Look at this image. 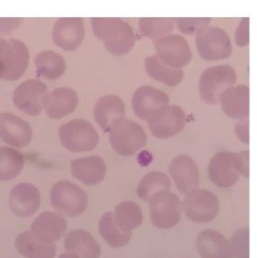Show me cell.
Instances as JSON below:
<instances>
[{
  "instance_id": "cell-18",
  "label": "cell",
  "mask_w": 258,
  "mask_h": 258,
  "mask_svg": "<svg viewBox=\"0 0 258 258\" xmlns=\"http://www.w3.org/2000/svg\"><path fill=\"white\" fill-rule=\"evenodd\" d=\"M218 103L226 116L235 120L249 116V88L246 85L232 86L223 91Z\"/></svg>"
},
{
  "instance_id": "cell-11",
  "label": "cell",
  "mask_w": 258,
  "mask_h": 258,
  "mask_svg": "<svg viewBox=\"0 0 258 258\" xmlns=\"http://www.w3.org/2000/svg\"><path fill=\"white\" fill-rule=\"evenodd\" d=\"M147 124L155 138L166 139L182 131L186 124L185 112L179 106L167 105L157 110Z\"/></svg>"
},
{
  "instance_id": "cell-8",
  "label": "cell",
  "mask_w": 258,
  "mask_h": 258,
  "mask_svg": "<svg viewBox=\"0 0 258 258\" xmlns=\"http://www.w3.org/2000/svg\"><path fill=\"white\" fill-rule=\"evenodd\" d=\"M58 137L62 146L73 152L93 150L98 143V133L91 123L83 119H75L61 125Z\"/></svg>"
},
{
  "instance_id": "cell-29",
  "label": "cell",
  "mask_w": 258,
  "mask_h": 258,
  "mask_svg": "<svg viewBox=\"0 0 258 258\" xmlns=\"http://www.w3.org/2000/svg\"><path fill=\"white\" fill-rule=\"evenodd\" d=\"M113 217L117 226L124 232H131L136 229L143 220L141 208L131 201L118 204L113 211Z\"/></svg>"
},
{
  "instance_id": "cell-13",
  "label": "cell",
  "mask_w": 258,
  "mask_h": 258,
  "mask_svg": "<svg viewBox=\"0 0 258 258\" xmlns=\"http://www.w3.org/2000/svg\"><path fill=\"white\" fill-rule=\"evenodd\" d=\"M47 87L38 80L22 82L13 92V103L16 108L30 116H37L43 110Z\"/></svg>"
},
{
  "instance_id": "cell-32",
  "label": "cell",
  "mask_w": 258,
  "mask_h": 258,
  "mask_svg": "<svg viewBox=\"0 0 258 258\" xmlns=\"http://www.w3.org/2000/svg\"><path fill=\"white\" fill-rule=\"evenodd\" d=\"M24 165L23 155L10 147H0V181L15 178Z\"/></svg>"
},
{
  "instance_id": "cell-14",
  "label": "cell",
  "mask_w": 258,
  "mask_h": 258,
  "mask_svg": "<svg viewBox=\"0 0 258 258\" xmlns=\"http://www.w3.org/2000/svg\"><path fill=\"white\" fill-rule=\"evenodd\" d=\"M53 42L66 51L76 50L84 40L85 27L81 17H61L52 27Z\"/></svg>"
},
{
  "instance_id": "cell-28",
  "label": "cell",
  "mask_w": 258,
  "mask_h": 258,
  "mask_svg": "<svg viewBox=\"0 0 258 258\" xmlns=\"http://www.w3.org/2000/svg\"><path fill=\"white\" fill-rule=\"evenodd\" d=\"M33 60L37 73L48 80H56L60 78L67 69L64 58L59 53L52 50H45L37 53Z\"/></svg>"
},
{
  "instance_id": "cell-7",
  "label": "cell",
  "mask_w": 258,
  "mask_h": 258,
  "mask_svg": "<svg viewBox=\"0 0 258 258\" xmlns=\"http://www.w3.org/2000/svg\"><path fill=\"white\" fill-rule=\"evenodd\" d=\"M49 198L51 206L69 217L81 215L88 206L87 194L80 186L69 180L55 182L50 189Z\"/></svg>"
},
{
  "instance_id": "cell-36",
  "label": "cell",
  "mask_w": 258,
  "mask_h": 258,
  "mask_svg": "<svg viewBox=\"0 0 258 258\" xmlns=\"http://www.w3.org/2000/svg\"><path fill=\"white\" fill-rule=\"evenodd\" d=\"M235 43L239 47H244L249 43V17L241 18L236 31Z\"/></svg>"
},
{
  "instance_id": "cell-30",
  "label": "cell",
  "mask_w": 258,
  "mask_h": 258,
  "mask_svg": "<svg viewBox=\"0 0 258 258\" xmlns=\"http://www.w3.org/2000/svg\"><path fill=\"white\" fill-rule=\"evenodd\" d=\"M99 232L104 240L113 248H119L126 245L132 235V232L122 231L114 221L113 212L105 213L99 221Z\"/></svg>"
},
{
  "instance_id": "cell-22",
  "label": "cell",
  "mask_w": 258,
  "mask_h": 258,
  "mask_svg": "<svg viewBox=\"0 0 258 258\" xmlns=\"http://www.w3.org/2000/svg\"><path fill=\"white\" fill-rule=\"evenodd\" d=\"M72 174L86 185L100 183L106 175V164L97 155L76 158L71 161Z\"/></svg>"
},
{
  "instance_id": "cell-31",
  "label": "cell",
  "mask_w": 258,
  "mask_h": 258,
  "mask_svg": "<svg viewBox=\"0 0 258 258\" xmlns=\"http://www.w3.org/2000/svg\"><path fill=\"white\" fill-rule=\"evenodd\" d=\"M169 189L170 180L165 173L161 171H150L146 173L138 182L136 194L138 198L148 203L149 199L156 192Z\"/></svg>"
},
{
  "instance_id": "cell-9",
  "label": "cell",
  "mask_w": 258,
  "mask_h": 258,
  "mask_svg": "<svg viewBox=\"0 0 258 258\" xmlns=\"http://www.w3.org/2000/svg\"><path fill=\"white\" fill-rule=\"evenodd\" d=\"M0 61L3 66V80L15 81L19 79L27 69L29 51L20 40L0 37Z\"/></svg>"
},
{
  "instance_id": "cell-21",
  "label": "cell",
  "mask_w": 258,
  "mask_h": 258,
  "mask_svg": "<svg viewBox=\"0 0 258 258\" xmlns=\"http://www.w3.org/2000/svg\"><path fill=\"white\" fill-rule=\"evenodd\" d=\"M78 102V95L73 89L67 87L57 88L46 95L43 109L49 118L59 119L74 112Z\"/></svg>"
},
{
  "instance_id": "cell-17",
  "label": "cell",
  "mask_w": 258,
  "mask_h": 258,
  "mask_svg": "<svg viewBox=\"0 0 258 258\" xmlns=\"http://www.w3.org/2000/svg\"><path fill=\"white\" fill-rule=\"evenodd\" d=\"M32 138L28 122L10 112L0 113V139L12 146L25 147Z\"/></svg>"
},
{
  "instance_id": "cell-34",
  "label": "cell",
  "mask_w": 258,
  "mask_h": 258,
  "mask_svg": "<svg viewBox=\"0 0 258 258\" xmlns=\"http://www.w3.org/2000/svg\"><path fill=\"white\" fill-rule=\"evenodd\" d=\"M231 258H249V229L239 228L230 237Z\"/></svg>"
},
{
  "instance_id": "cell-35",
  "label": "cell",
  "mask_w": 258,
  "mask_h": 258,
  "mask_svg": "<svg viewBox=\"0 0 258 258\" xmlns=\"http://www.w3.org/2000/svg\"><path fill=\"white\" fill-rule=\"evenodd\" d=\"M178 30L183 34H192L210 26V17H175L173 18Z\"/></svg>"
},
{
  "instance_id": "cell-26",
  "label": "cell",
  "mask_w": 258,
  "mask_h": 258,
  "mask_svg": "<svg viewBox=\"0 0 258 258\" xmlns=\"http://www.w3.org/2000/svg\"><path fill=\"white\" fill-rule=\"evenodd\" d=\"M15 247L26 258H53L56 251L54 244L37 240L31 231L20 233L15 239Z\"/></svg>"
},
{
  "instance_id": "cell-12",
  "label": "cell",
  "mask_w": 258,
  "mask_h": 258,
  "mask_svg": "<svg viewBox=\"0 0 258 258\" xmlns=\"http://www.w3.org/2000/svg\"><path fill=\"white\" fill-rule=\"evenodd\" d=\"M156 56L166 66L181 69L191 60V50L184 37L168 34L153 41Z\"/></svg>"
},
{
  "instance_id": "cell-16",
  "label": "cell",
  "mask_w": 258,
  "mask_h": 258,
  "mask_svg": "<svg viewBox=\"0 0 258 258\" xmlns=\"http://www.w3.org/2000/svg\"><path fill=\"white\" fill-rule=\"evenodd\" d=\"M168 103L169 98L164 92L150 86H141L136 89L131 99L134 114L146 121L157 110L167 106Z\"/></svg>"
},
{
  "instance_id": "cell-19",
  "label": "cell",
  "mask_w": 258,
  "mask_h": 258,
  "mask_svg": "<svg viewBox=\"0 0 258 258\" xmlns=\"http://www.w3.org/2000/svg\"><path fill=\"white\" fill-rule=\"evenodd\" d=\"M39 205V191L31 183H18L10 191L9 207L16 216L30 217L38 210Z\"/></svg>"
},
{
  "instance_id": "cell-3",
  "label": "cell",
  "mask_w": 258,
  "mask_h": 258,
  "mask_svg": "<svg viewBox=\"0 0 258 258\" xmlns=\"http://www.w3.org/2000/svg\"><path fill=\"white\" fill-rule=\"evenodd\" d=\"M237 80L236 71L229 64L214 66L206 69L199 80V95L208 105H216L220 94L232 87Z\"/></svg>"
},
{
  "instance_id": "cell-6",
  "label": "cell",
  "mask_w": 258,
  "mask_h": 258,
  "mask_svg": "<svg viewBox=\"0 0 258 258\" xmlns=\"http://www.w3.org/2000/svg\"><path fill=\"white\" fill-rule=\"evenodd\" d=\"M196 47L200 57L207 61L226 59L233 50L228 33L217 26H208L198 31Z\"/></svg>"
},
{
  "instance_id": "cell-37",
  "label": "cell",
  "mask_w": 258,
  "mask_h": 258,
  "mask_svg": "<svg viewBox=\"0 0 258 258\" xmlns=\"http://www.w3.org/2000/svg\"><path fill=\"white\" fill-rule=\"evenodd\" d=\"M19 17H0V33L8 34L22 23Z\"/></svg>"
},
{
  "instance_id": "cell-24",
  "label": "cell",
  "mask_w": 258,
  "mask_h": 258,
  "mask_svg": "<svg viewBox=\"0 0 258 258\" xmlns=\"http://www.w3.org/2000/svg\"><path fill=\"white\" fill-rule=\"evenodd\" d=\"M196 246L201 258H231L229 241L216 230L206 229L200 232Z\"/></svg>"
},
{
  "instance_id": "cell-10",
  "label": "cell",
  "mask_w": 258,
  "mask_h": 258,
  "mask_svg": "<svg viewBox=\"0 0 258 258\" xmlns=\"http://www.w3.org/2000/svg\"><path fill=\"white\" fill-rule=\"evenodd\" d=\"M208 174L211 181L219 187L233 186L242 175L238 152L220 151L214 154L208 163Z\"/></svg>"
},
{
  "instance_id": "cell-4",
  "label": "cell",
  "mask_w": 258,
  "mask_h": 258,
  "mask_svg": "<svg viewBox=\"0 0 258 258\" xmlns=\"http://www.w3.org/2000/svg\"><path fill=\"white\" fill-rule=\"evenodd\" d=\"M148 206L150 221L154 227L166 230L179 223L182 203L175 194L169 190L158 191L149 199Z\"/></svg>"
},
{
  "instance_id": "cell-15",
  "label": "cell",
  "mask_w": 258,
  "mask_h": 258,
  "mask_svg": "<svg viewBox=\"0 0 258 258\" xmlns=\"http://www.w3.org/2000/svg\"><path fill=\"white\" fill-rule=\"evenodd\" d=\"M168 171L180 194L186 195L198 188L200 184V172L196 161L190 156L184 154L175 156L170 161Z\"/></svg>"
},
{
  "instance_id": "cell-38",
  "label": "cell",
  "mask_w": 258,
  "mask_h": 258,
  "mask_svg": "<svg viewBox=\"0 0 258 258\" xmlns=\"http://www.w3.org/2000/svg\"><path fill=\"white\" fill-rule=\"evenodd\" d=\"M235 134L238 139L245 143H249V121L248 119H242L235 123Z\"/></svg>"
},
{
  "instance_id": "cell-33",
  "label": "cell",
  "mask_w": 258,
  "mask_h": 258,
  "mask_svg": "<svg viewBox=\"0 0 258 258\" xmlns=\"http://www.w3.org/2000/svg\"><path fill=\"white\" fill-rule=\"evenodd\" d=\"M174 20L170 17H142L139 19L140 32L152 39L168 35L174 28Z\"/></svg>"
},
{
  "instance_id": "cell-27",
  "label": "cell",
  "mask_w": 258,
  "mask_h": 258,
  "mask_svg": "<svg viewBox=\"0 0 258 258\" xmlns=\"http://www.w3.org/2000/svg\"><path fill=\"white\" fill-rule=\"evenodd\" d=\"M144 67L151 79L169 87L179 85L183 79L181 69H173L164 64L156 55L147 56L144 60Z\"/></svg>"
},
{
  "instance_id": "cell-41",
  "label": "cell",
  "mask_w": 258,
  "mask_h": 258,
  "mask_svg": "<svg viewBox=\"0 0 258 258\" xmlns=\"http://www.w3.org/2000/svg\"><path fill=\"white\" fill-rule=\"evenodd\" d=\"M2 77H3V66L0 61V79H2Z\"/></svg>"
},
{
  "instance_id": "cell-25",
  "label": "cell",
  "mask_w": 258,
  "mask_h": 258,
  "mask_svg": "<svg viewBox=\"0 0 258 258\" xmlns=\"http://www.w3.org/2000/svg\"><path fill=\"white\" fill-rule=\"evenodd\" d=\"M64 249L81 258H99L101 247L93 236L85 230H74L66 235Z\"/></svg>"
},
{
  "instance_id": "cell-40",
  "label": "cell",
  "mask_w": 258,
  "mask_h": 258,
  "mask_svg": "<svg viewBox=\"0 0 258 258\" xmlns=\"http://www.w3.org/2000/svg\"><path fill=\"white\" fill-rule=\"evenodd\" d=\"M58 258H80L78 255H76L75 253H71V252H68V253H63V254H60Z\"/></svg>"
},
{
  "instance_id": "cell-39",
  "label": "cell",
  "mask_w": 258,
  "mask_h": 258,
  "mask_svg": "<svg viewBox=\"0 0 258 258\" xmlns=\"http://www.w3.org/2000/svg\"><path fill=\"white\" fill-rule=\"evenodd\" d=\"M238 158L241 168V174L247 178L249 176V151L247 149L239 151Z\"/></svg>"
},
{
  "instance_id": "cell-2",
  "label": "cell",
  "mask_w": 258,
  "mask_h": 258,
  "mask_svg": "<svg viewBox=\"0 0 258 258\" xmlns=\"http://www.w3.org/2000/svg\"><path fill=\"white\" fill-rule=\"evenodd\" d=\"M109 142L113 150L122 156H130L144 147L147 136L143 128L130 119H121L109 129Z\"/></svg>"
},
{
  "instance_id": "cell-23",
  "label": "cell",
  "mask_w": 258,
  "mask_h": 258,
  "mask_svg": "<svg viewBox=\"0 0 258 258\" xmlns=\"http://www.w3.org/2000/svg\"><path fill=\"white\" fill-rule=\"evenodd\" d=\"M125 116L123 101L116 95H105L98 99L94 106V118L97 124L109 131L111 126Z\"/></svg>"
},
{
  "instance_id": "cell-1",
  "label": "cell",
  "mask_w": 258,
  "mask_h": 258,
  "mask_svg": "<svg viewBox=\"0 0 258 258\" xmlns=\"http://www.w3.org/2000/svg\"><path fill=\"white\" fill-rule=\"evenodd\" d=\"M94 34L103 41L106 49L114 55L128 53L135 44L132 27L117 17H93L91 19Z\"/></svg>"
},
{
  "instance_id": "cell-5",
  "label": "cell",
  "mask_w": 258,
  "mask_h": 258,
  "mask_svg": "<svg viewBox=\"0 0 258 258\" xmlns=\"http://www.w3.org/2000/svg\"><path fill=\"white\" fill-rule=\"evenodd\" d=\"M181 203L185 217L196 224L212 222L220 210L217 196L206 188H196L189 191L184 196Z\"/></svg>"
},
{
  "instance_id": "cell-20",
  "label": "cell",
  "mask_w": 258,
  "mask_h": 258,
  "mask_svg": "<svg viewBox=\"0 0 258 258\" xmlns=\"http://www.w3.org/2000/svg\"><path fill=\"white\" fill-rule=\"evenodd\" d=\"M67 230L66 219L53 212L40 214L31 224V232L35 238L46 244H53Z\"/></svg>"
}]
</instances>
